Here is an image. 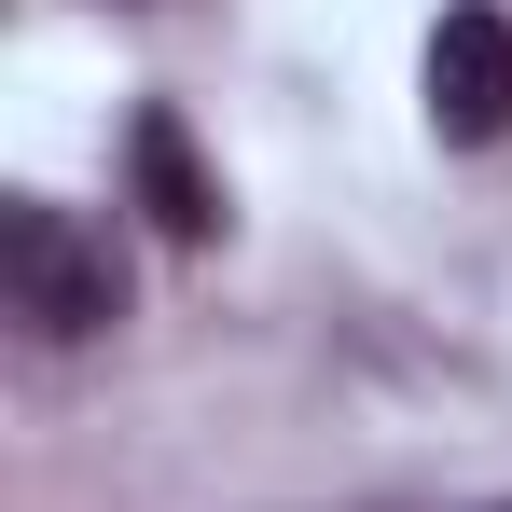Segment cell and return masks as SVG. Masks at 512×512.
<instances>
[{
  "label": "cell",
  "instance_id": "obj_2",
  "mask_svg": "<svg viewBox=\"0 0 512 512\" xmlns=\"http://www.w3.org/2000/svg\"><path fill=\"white\" fill-rule=\"evenodd\" d=\"M416 84H429V139H443V153H485V139H512V28L485 14V0H457V14L429 28Z\"/></svg>",
  "mask_w": 512,
  "mask_h": 512
},
{
  "label": "cell",
  "instance_id": "obj_3",
  "mask_svg": "<svg viewBox=\"0 0 512 512\" xmlns=\"http://www.w3.org/2000/svg\"><path fill=\"white\" fill-rule=\"evenodd\" d=\"M125 167H139V208H153L167 250H208V236H222V180L194 167V125H180V111H139V125H125Z\"/></svg>",
  "mask_w": 512,
  "mask_h": 512
},
{
  "label": "cell",
  "instance_id": "obj_1",
  "mask_svg": "<svg viewBox=\"0 0 512 512\" xmlns=\"http://www.w3.org/2000/svg\"><path fill=\"white\" fill-rule=\"evenodd\" d=\"M0 291H14V319H28L42 346H97L111 319H125V263H111V236L70 222L56 194H14V208H0Z\"/></svg>",
  "mask_w": 512,
  "mask_h": 512
}]
</instances>
